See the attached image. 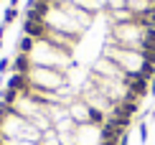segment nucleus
Returning a JSON list of instances; mask_svg holds the SVG:
<instances>
[{"label": "nucleus", "mask_w": 155, "mask_h": 145, "mask_svg": "<svg viewBox=\"0 0 155 145\" xmlns=\"http://www.w3.org/2000/svg\"><path fill=\"white\" fill-rule=\"evenodd\" d=\"M69 117L74 120V125H87L89 120V104L81 97H74V102L69 104Z\"/></svg>", "instance_id": "1"}, {"label": "nucleus", "mask_w": 155, "mask_h": 145, "mask_svg": "<svg viewBox=\"0 0 155 145\" xmlns=\"http://www.w3.org/2000/svg\"><path fill=\"white\" fill-rule=\"evenodd\" d=\"M13 74V59H8V56H3L0 59V74Z\"/></svg>", "instance_id": "3"}, {"label": "nucleus", "mask_w": 155, "mask_h": 145, "mask_svg": "<svg viewBox=\"0 0 155 145\" xmlns=\"http://www.w3.org/2000/svg\"><path fill=\"white\" fill-rule=\"evenodd\" d=\"M147 135H150V125L143 120L140 122V143H147Z\"/></svg>", "instance_id": "5"}, {"label": "nucleus", "mask_w": 155, "mask_h": 145, "mask_svg": "<svg viewBox=\"0 0 155 145\" xmlns=\"http://www.w3.org/2000/svg\"><path fill=\"white\" fill-rule=\"evenodd\" d=\"M150 97H155V74H153V79H150Z\"/></svg>", "instance_id": "6"}, {"label": "nucleus", "mask_w": 155, "mask_h": 145, "mask_svg": "<svg viewBox=\"0 0 155 145\" xmlns=\"http://www.w3.org/2000/svg\"><path fill=\"white\" fill-rule=\"evenodd\" d=\"M33 69V61H31L28 54H15L13 59V74H28Z\"/></svg>", "instance_id": "2"}, {"label": "nucleus", "mask_w": 155, "mask_h": 145, "mask_svg": "<svg viewBox=\"0 0 155 145\" xmlns=\"http://www.w3.org/2000/svg\"><path fill=\"white\" fill-rule=\"evenodd\" d=\"M15 5H18V0H10V8H15Z\"/></svg>", "instance_id": "7"}, {"label": "nucleus", "mask_w": 155, "mask_h": 145, "mask_svg": "<svg viewBox=\"0 0 155 145\" xmlns=\"http://www.w3.org/2000/svg\"><path fill=\"white\" fill-rule=\"evenodd\" d=\"M15 15H18V10L15 8H8V10H5V15H3V25H10L13 21H15Z\"/></svg>", "instance_id": "4"}]
</instances>
